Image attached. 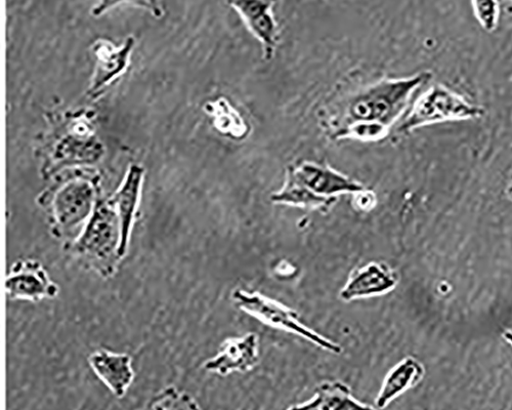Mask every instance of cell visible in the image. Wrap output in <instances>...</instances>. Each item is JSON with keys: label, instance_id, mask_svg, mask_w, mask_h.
Segmentation results:
<instances>
[{"label": "cell", "instance_id": "obj_19", "mask_svg": "<svg viewBox=\"0 0 512 410\" xmlns=\"http://www.w3.org/2000/svg\"><path fill=\"white\" fill-rule=\"evenodd\" d=\"M504 340L512 346V331H506L503 334Z\"/></svg>", "mask_w": 512, "mask_h": 410}, {"label": "cell", "instance_id": "obj_1", "mask_svg": "<svg viewBox=\"0 0 512 410\" xmlns=\"http://www.w3.org/2000/svg\"><path fill=\"white\" fill-rule=\"evenodd\" d=\"M432 77L431 72H421L407 78H386L359 91L330 118L331 138L365 142L383 139L405 112L414 92Z\"/></svg>", "mask_w": 512, "mask_h": 410}, {"label": "cell", "instance_id": "obj_11", "mask_svg": "<svg viewBox=\"0 0 512 410\" xmlns=\"http://www.w3.org/2000/svg\"><path fill=\"white\" fill-rule=\"evenodd\" d=\"M230 5L239 13L251 34L262 44L265 60H272L280 40L273 11L274 3L236 2Z\"/></svg>", "mask_w": 512, "mask_h": 410}, {"label": "cell", "instance_id": "obj_3", "mask_svg": "<svg viewBox=\"0 0 512 410\" xmlns=\"http://www.w3.org/2000/svg\"><path fill=\"white\" fill-rule=\"evenodd\" d=\"M366 191L357 181L328 166L305 161L288 169L284 187L271 200L326 213L337 202L338 195L358 196Z\"/></svg>", "mask_w": 512, "mask_h": 410}, {"label": "cell", "instance_id": "obj_6", "mask_svg": "<svg viewBox=\"0 0 512 410\" xmlns=\"http://www.w3.org/2000/svg\"><path fill=\"white\" fill-rule=\"evenodd\" d=\"M483 114L484 110L480 106L443 85H436L416 101L400 126L399 133L408 134L421 127L447 120L476 119Z\"/></svg>", "mask_w": 512, "mask_h": 410}, {"label": "cell", "instance_id": "obj_4", "mask_svg": "<svg viewBox=\"0 0 512 410\" xmlns=\"http://www.w3.org/2000/svg\"><path fill=\"white\" fill-rule=\"evenodd\" d=\"M96 195L94 184L79 178L40 196L38 202L49 214L52 235L65 243L76 239L96 209Z\"/></svg>", "mask_w": 512, "mask_h": 410}, {"label": "cell", "instance_id": "obj_9", "mask_svg": "<svg viewBox=\"0 0 512 410\" xmlns=\"http://www.w3.org/2000/svg\"><path fill=\"white\" fill-rule=\"evenodd\" d=\"M399 282L398 274L383 263H370L352 272L343 291L341 300L351 302L371 298L393 291Z\"/></svg>", "mask_w": 512, "mask_h": 410}, {"label": "cell", "instance_id": "obj_15", "mask_svg": "<svg viewBox=\"0 0 512 410\" xmlns=\"http://www.w3.org/2000/svg\"><path fill=\"white\" fill-rule=\"evenodd\" d=\"M134 43L128 40L122 49H115L109 44H100L96 48V55L99 63L94 78L93 93L99 92L109 81L124 70L127 64L128 54H130Z\"/></svg>", "mask_w": 512, "mask_h": 410}, {"label": "cell", "instance_id": "obj_13", "mask_svg": "<svg viewBox=\"0 0 512 410\" xmlns=\"http://www.w3.org/2000/svg\"><path fill=\"white\" fill-rule=\"evenodd\" d=\"M286 410H378L357 400L350 389L341 382L320 384L314 396L307 402L288 407Z\"/></svg>", "mask_w": 512, "mask_h": 410}, {"label": "cell", "instance_id": "obj_8", "mask_svg": "<svg viewBox=\"0 0 512 410\" xmlns=\"http://www.w3.org/2000/svg\"><path fill=\"white\" fill-rule=\"evenodd\" d=\"M259 360V337L250 333L244 337L227 339L219 353L204 362L203 368L208 373L228 376L234 372L251 371Z\"/></svg>", "mask_w": 512, "mask_h": 410}, {"label": "cell", "instance_id": "obj_18", "mask_svg": "<svg viewBox=\"0 0 512 410\" xmlns=\"http://www.w3.org/2000/svg\"><path fill=\"white\" fill-rule=\"evenodd\" d=\"M476 5L479 6V8H476V11H478L479 20L483 26L487 29L494 28L497 19V4L485 3Z\"/></svg>", "mask_w": 512, "mask_h": 410}, {"label": "cell", "instance_id": "obj_12", "mask_svg": "<svg viewBox=\"0 0 512 410\" xmlns=\"http://www.w3.org/2000/svg\"><path fill=\"white\" fill-rule=\"evenodd\" d=\"M142 177V169L139 167H133L130 173H128L125 183L122 185L121 189L110 199L113 207L118 213L121 223L122 258L126 256L128 245H130L132 229L138 209Z\"/></svg>", "mask_w": 512, "mask_h": 410}, {"label": "cell", "instance_id": "obj_7", "mask_svg": "<svg viewBox=\"0 0 512 410\" xmlns=\"http://www.w3.org/2000/svg\"><path fill=\"white\" fill-rule=\"evenodd\" d=\"M6 291L13 301L38 303L57 298L60 286L41 262L26 258L19 259L11 266L6 280Z\"/></svg>", "mask_w": 512, "mask_h": 410}, {"label": "cell", "instance_id": "obj_10", "mask_svg": "<svg viewBox=\"0 0 512 410\" xmlns=\"http://www.w3.org/2000/svg\"><path fill=\"white\" fill-rule=\"evenodd\" d=\"M94 374L116 398H123L134 383L133 358L125 353L98 349L88 358Z\"/></svg>", "mask_w": 512, "mask_h": 410}, {"label": "cell", "instance_id": "obj_14", "mask_svg": "<svg viewBox=\"0 0 512 410\" xmlns=\"http://www.w3.org/2000/svg\"><path fill=\"white\" fill-rule=\"evenodd\" d=\"M424 368L421 363L407 357L391 369L384 378L381 389L375 400L377 409L386 408L392 401L416 386L422 379Z\"/></svg>", "mask_w": 512, "mask_h": 410}, {"label": "cell", "instance_id": "obj_17", "mask_svg": "<svg viewBox=\"0 0 512 410\" xmlns=\"http://www.w3.org/2000/svg\"><path fill=\"white\" fill-rule=\"evenodd\" d=\"M146 410H201L195 398L176 386H167L148 402Z\"/></svg>", "mask_w": 512, "mask_h": 410}, {"label": "cell", "instance_id": "obj_20", "mask_svg": "<svg viewBox=\"0 0 512 410\" xmlns=\"http://www.w3.org/2000/svg\"><path fill=\"white\" fill-rule=\"evenodd\" d=\"M508 193H509V196L512 198V187L509 188Z\"/></svg>", "mask_w": 512, "mask_h": 410}, {"label": "cell", "instance_id": "obj_16", "mask_svg": "<svg viewBox=\"0 0 512 410\" xmlns=\"http://www.w3.org/2000/svg\"><path fill=\"white\" fill-rule=\"evenodd\" d=\"M205 109L221 133L233 138H243L247 134L248 127L245 121L227 100L220 99L208 103Z\"/></svg>", "mask_w": 512, "mask_h": 410}, {"label": "cell", "instance_id": "obj_2", "mask_svg": "<svg viewBox=\"0 0 512 410\" xmlns=\"http://www.w3.org/2000/svg\"><path fill=\"white\" fill-rule=\"evenodd\" d=\"M121 223L110 200H99L80 235L64 243V251L79 266L103 279L118 271L121 256Z\"/></svg>", "mask_w": 512, "mask_h": 410}, {"label": "cell", "instance_id": "obj_5", "mask_svg": "<svg viewBox=\"0 0 512 410\" xmlns=\"http://www.w3.org/2000/svg\"><path fill=\"white\" fill-rule=\"evenodd\" d=\"M232 298L239 309L270 326L300 336L330 353L343 352L341 346L313 331L301 321L300 314L278 301L260 293L243 290H236Z\"/></svg>", "mask_w": 512, "mask_h": 410}]
</instances>
